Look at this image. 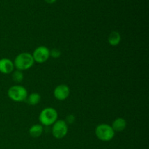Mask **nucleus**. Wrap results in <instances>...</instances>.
I'll list each match as a JSON object with an SVG mask.
<instances>
[{"label":"nucleus","mask_w":149,"mask_h":149,"mask_svg":"<svg viewBox=\"0 0 149 149\" xmlns=\"http://www.w3.org/2000/svg\"><path fill=\"white\" fill-rule=\"evenodd\" d=\"M13 63L16 69L23 71L31 68L34 64V60L32 54L29 52H22L15 57Z\"/></svg>","instance_id":"nucleus-1"},{"label":"nucleus","mask_w":149,"mask_h":149,"mask_svg":"<svg viewBox=\"0 0 149 149\" xmlns=\"http://www.w3.org/2000/svg\"><path fill=\"white\" fill-rule=\"evenodd\" d=\"M58 111L54 108L47 107L40 112L39 120L42 126H50L58 120Z\"/></svg>","instance_id":"nucleus-2"},{"label":"nucleus","mask_w":149,"mask_h":149,"mask_svg":"<svg viewBox=\"0 0 149 149\" xmlns=\"http://www.w3.org/2000/svg\"><path fill=\"white\" fill-rule=\"evenodd\" d=\"M95 135L100 141L103 142L110 141L114 138L115 132L111 126L108 124H100L95 128Z\"/></svg>","instance_id":"nucleus-3"},{"label":"nucleus","mask_w":149,"mask_h":149,"mask_svg":"<svg viewBox=\"0 0 149 149\" xmlns=\"http://www.w3.org/2000/svg\"><path fill=\"white\" fill-rule=\"evenodd\" d=\"M7 95L10 100L15 102H22L26 100L28 91L23 86L13 85L9 88Z\"/></svg>","instance_id":"nucleus-4"},{"label":"nucleus","mask_w":149,"mask_h":149,"mask_svg":"<svg viewBox=\"0 0 149 149\" xmlns=\"http://www.w3.org/2000/svg\"><path fill=\"white\" fill-rule=\"evenodd\" d=\"M68 124L64 120H57L52 125V134L56 139H62L68 133Z\"/></svg>","instance_id":"nucleus-5"},{"label":"nucleus","mask_w":149,"mask_h":149,"mask_svg":"<svg viewBox=\"0 0 149 149\" xmlns=\"http://www.w3.org/2000/svg\"><path fill=\"white\" fill-rule=\"evenodd\" d=\"M34 62L38 63H45L49 58V49L45 46H39L34 49L32 54Z\"/></svg>","instance_id":"nucleus-6"},{"label":"nucleus","mask_w":149,"mask_h":149,"mask_svg":"<svg viewBox=\"0 0 149 149\" xmlns=\"http://www.w3.org/2000/svg\"><path fill=\"white\" fill-rule=\"evenodd\" d=\"M54 97L58 100H66L70 95V89L66 84H59L55 88L53 91Z\"/></svg>","instance_id":"nucleus-7"},{"label":"nucleus","mask_w":149,"mask_h":149,"mask_svg":"<svg viewBox=\"0 0 149 149\" xmlns=\"http://www.w3.org/2000/svg\"><path fill=\"white\" fill-rule=\"evenodd\" d=\"M14 63L11 60L7 58L0 59V72L4 74H10L14 71Z\"/></svg>","instance_id":"nucleus-8"},{"label":"nucleus","mask_w":149,"mask_h":149,"mask_svg":"<svg viewBox=\"0 0 149 149\" xmlns=\"http://www.w3.org/2000/svg\"><path fill=\"white\" fill-rule=\"evenodd\" d=\"M114 132H122L126 129L127 121L124 118H116L111 125Z\"/></svg>","instance_id":"nucleus-9"},{"label":"nucleus","mask_w":149,"mask_h":149,"mask_svg":"<svg viewBox=\"0 0 149 149\" xmlns=\"http://www.w3.org/2000/svg\"><path fill=\"white\" fill-rule=\"evenodd\" d=\"M44 127L41 124H35L29 129V135L33 138H37L43 133Z\"/></svg>","instance_id":"nucleus-10"},{"label":"nucleus","mask_w":149,"mask_h":149,"mask_svg":"<svg viewBox=\"0 0 149 149\" xmlns=\"http://www.w3.org/2000/svg\"><path fill=\"white\" fill-rule=\"evenodd\" d=\"M121 34L118 31H112L108 37V42L111 46H117L121 42Z\"/></svg>","instance_id":"nucleus-11"},{"label":"nucleus","mask_w":149,"mask_h":149,"mask_svg":"<svg viewBox=\"0 0 149 149\" xmlns=\"http://www.w3.org/2000/svg\"><path fill=\"white\" fill-rule=\"evenodd\" d=\"M26 101L30 106H36L41 100V95L37 93H32L27 96Z\"/></svg>","instance_id":"nucleus-12"},{"label":"nucleus","mask_w":149,"mask_h":149,"mask_svg":"<svg viewBox=\"0 0 149 149\" xmlns=\"http://www.w3.org/2000/svg\"><path fill=\"white\" fill-rule=\"evenodd\" d=\"M24 76H23V71H19V70H15L13 71L12 74V79L13 81L16 83H20L23 80Z\"/></svg>","instance_id":"nucleus-13"},{"label":"nucleus","mask_w":149,"mask_h":149,"mask_svg":"<svg viewBox=\"0 0 149 149\" xmlns=\"http://www.w3.org/2000/svg\"><path fill=\"white\" fill-rule=\"evenodd\" d=\"M49 55L52 58H58L61 57V52L58 48H53L51 50H49Z\"/></svg>","instance_id":"nucleus-14"},{"label":"nucleus","mask_w":149,"mask_h":149,"mask_svg":"<svg viewBox=\"0 0 149 149\" xmlns=\"http://www.w3.org/2000/svg\"><path fill=\"white\" fill-rule=\"evenodd\" d=\"M75 116L73 114H70L68 116H67L66 119H65V122H66L67 124H73L74 122H75Z\"/></svg>","instance_id":"nucleus-15"},{"label":"nucleus","mask_w":149,"mask_h":149,"mask_svg":"<svg viewBox=\"0 0 149 149\" xmlns=\"http://www.w3.org/2000/svg\"><path fill=\"white\" fill-rule=\"evenodd\" d=\"M45 1H46L47 3H48V4H52V3L55 2L56 0H45Z\"/></svg>","instance_id":"nucleus-16"}]
</instances>
